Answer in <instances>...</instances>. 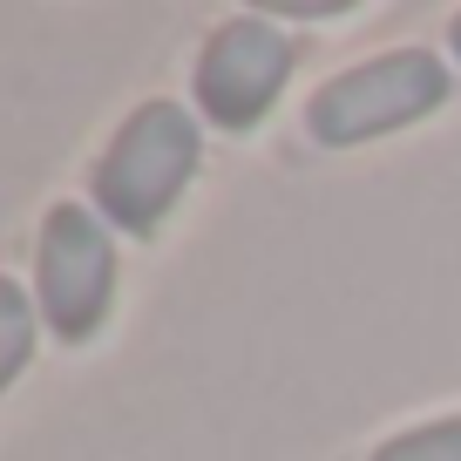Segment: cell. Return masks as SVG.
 I'll return each mask as SVG.
<instances>
[{
	"label": "cell",
	"mask_w": 461,
	"mask_h": 461,
	"mask_svg": "<svg viewBox=\"0 0 461 461\" xmlns=\"http://www.w3.org/2000/svg\"><path fill=\"white\" fill-rule=\"evenodd\" d=\"M197 157H203V136H197V115L184 102H143V109L122 115V130L109 136L95 176V217L109 230H130V238H149L163 217L176 211L184 184L197 176Z\"/></svg>",
	"instance_id": "1"
},
{
	"label": "cell",
	"mask_w": 461,
	"mask_h": 461,
	"mask_svg": "<svg viewBox=\"0 0 461 461\" xmlns=\"http://www.w3.org/2000/svg\"><path fill=\"white\" fill-rule=\"evenodd\" d=\"M447 102V68L428 48H387V55H366L353 68H339L332 82L312 88L305 102V136L319 149H353L393 136L420 115H434Z\"/></svg>",
	"instance_id": "2"
},
{
	"label": "cell",
	"mask_w": 461,
	"mask_h": 461,
	"mask_svg": "<svg viewBox=\"0 0 461 461\" xmlns=\"http://www.w3.org/2000/svg\"><path fill=\"white\" fill-rule=\"evenodd\" d=\"M34 305L68 346L95 339L115 305V230L88 203H55L34 245Z\"/></svg>",
	"instance_id": "3"
},
{
	"label": "cell",
	"mask_w": 461,
	"mask_h": 461,
	"mask_svg": "<svg viewBox=\"0 0 461 461\" xmlns=\"http://www.w3.org/2000/svg\"><path fill=\"white\" fill-rule=\"evenodd\" d=\"M292 82V34L272 14H230L197 48V109L211 130H251Z\"/></svg>",
	"instance_id": "4"
},
{
	"label": "cell",
	"mask_w": 461,
	"mask_h": 461,
	"mask_svg": "<svg viewBox=\"0 0 461 461\" xmlns=\"http://www.w3.org/2000/svg\"><path fill=\"white\" fill-rule=\"evenodd\" d=\"M34 332H41V305H34L14 278H0V393L21 380V366H28V353H34Z\"/></svg>",
	"instance_id": "5"
},
{
	"label": "cell",
	"mask_w": 461,
	"mask_h": 461,
	"mask_svg": "<svg viewBox=\"0 0 461 461\" xmlns=\"http://www.w3.org/2000/svg\"><path fill=\"white\" fill-rule=\"evenodd\" d=\"M374 461H461V414L455 420H428V428H407V434H393V441H380Z\"/></svg>",
	"instance_id": "6"
},
{
	"label": "cell",
	"mask_w": 461,
	"mask_h": 461,
	"mask_svg": "<svg viewBox=\"0 0 461 461\" xmlns=\"http://www.w3.org/2000/svg\"><path fill=\"white\" fill-rule=\"evenodd\" d=\"M447 41H455V55H461V14H455V28H447Z\"/></svg>",
	"instance_id": "7"
}]
</instances>
